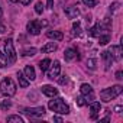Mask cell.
Instances as JSON below:
<instances>
[{
  "label": "cell",
  "mask_w": 123,
  "mask_h": 123,
  "mask_svg": "<svg viewBox=\"0 0 123 123\" xmlns=\"http://www.w3.org/2000/svg\"><path fill=\"white\" fill-rule=\"evenodd\" d=\"M122 91H123V87L117 84V86H113V87H109V88L101 90V91H100V98H101V101L109 103V101L114 100L117 96H120Z\"/></svg>",
  "instance_id": "obj_1"
},
{
  "label": "cell",
  "mask_w": 123,
  "mask_h": 123,
  "mask_svg": "<svg viewBox=\"0 0 123 123\" xmlns=\"http://www.w3.org/2000/svg\"><path fill=\"white\" fill-rule=\"evenodd\" d=\"M48 107H49V110H52L55 113H59V114H68L70 113L68 104H65L64 98H61V97H56V98L51 100L48 103Z\"/></svg>",
  "instance_id": "obj_2"
},
{
  "label": "cell",
  "mask_w": 123,
  "mask_h": 123,
  "mask_svg": "<svg viewBox=\"0 0 123 123\" xmlns=\"http://www.w3.org/2000/svg\"><path fill=\"white\" fill-rule=\"evenodd\" d=\"M0 94L6 97H12L16 94V84L13 83L12 78H3L0 81Z\"/></svg>",
  "instance_id": "obj_3"
},
{
  "label": "cell",
  "mask_w": 123,
  "mask_h": 123,
  "mask_svg": "<svg viewBox=\"0 0 123 123\" xmlns=\"http://www.w3.org/2000/svg\"><path fill=\"white\" fill-rule=\"evenodd\" d=\"M5 56H6V61H7V65H12L16 62V51H15V46H13V39L9 38L5 41Z\"/></svg>",
  "instance_id": "obj_4"
},
{
  "label": "cell",
  "mask_w": 123,
  "mask_h": 123,
  "mask_svg": "<svg viewBox=\"0 0 123 123\" xmlns=\"http://www.w3.org/2000/svg\"><path fill=\"white\" fill-rule=\"evenodd\" d=\"M46 25H48L46 20H31V22H28L26 29H28V32L31 35H39L41 31H42V28L46 26Z\"/></svg>",
  "instance_id": "obj_5"
},
{
  "label": "cell",
  "mask_w": 123,
  "mask_h": 123,
  "mask_svg": "<svg viewBox=\"0 0 123 123\" xmlns=\"http://www.w3.org/2000/svg\"><path fill=\"white\" fill-rule=\"evenodd\" d=\"M80 91H81L83 98L86 100V103H91L94 100V91H93V88H91L90 84H81Z\"/></svg>",
  "instance_id": "obj_6"
},
{
  "label": "cell",
  "mask_w": 123,
  "mask_h": 123,
  "mask_svg": "<svg viewBox=\"0 0 123 123\" xmlns=\"http://www.w3.org/2000/svg\"><path fill=\"white\" fill-rule=\"evenodd\" d=\"M23 113L29 117V119H33V117H41L43 116L46 111H45V107H28V109H23Z\"/></svg>",
  "instance_id": "obj_7"
},
{
  "label": "cell",
  "mask_w": 123,
  "mask_h": 123,
  "mask_svg": "<svg viewBox=\"0 0 123 123\" xmlns=\"http://www.w3.org/2000/svg\"><path fill=\"white\" fill-rule=\"evenodd\" d=\"M59 71H61V64L59 61H54V64L49 65V70H48V78L49 80H54L59 75Z\"/></svg>",
  "instance_id": "obj_8"
},
{
  "label": "cell",
  "mask_w": 123,
  "mask_h": 123,
  "mask_svg": "<svg viewBox=\"0 0 123 123\" xmlns=\"http://www.w3.org/2000/svg\"><path fill=\"white\" fill-rule=\"evenodd\" d=\"M109 52H110V55H111V58H113L114 61H120V59H122V46H120V45H113V46H110Z\"/></svg>",
  "instance_id": "obj_9"
},
{
  "label": "cell",
  "mask_w": 123,
  "mask_h": 123,
  "mask_svg": "<svg viewBox=\"0 0 123 123\" xmlns=\"http://www.w3.org/2000/svg\"><path fill=\"white\" fill-rule=\"evenodd\" d=\"M64 12H65V15H67L68 19H78V16H80V10H78L77 6H70Z\"/></svg>",
  "instance_id": "obj_10"
},
{
  "label": "cell",
  "mask_w": 123,
  "mask_h": 123,
  "mask_svg": "<svg viewBox=\"0 0 123 123\" xmlns=\"http://www.w3.org/2000/svg\"><path fill=\"white\" fill-rule=\"evenodd\" d=\"M41 91H42L45 96H48V97H55V96L58 94V90H56L55 87L49 86V84H45V86H42V87H41Z\"/></svg>",
  "instance_id": "obj_11"
},
{
  "label": "cell",
  "mask_w": 123,
  "mask_h": 123,
  "mask_svg": "<svg viewBox=\"0 0 123 123\" xmlns=\"http://www.w3.org/2000/svg\"><path fill=\"white\" fill-rule=\"evenodd\" d=\"M100 103L98 101H91L90 103V111H91V120H96L97 119V114L100 111Z\"/></svg>",
  "instance_id": "obj_12"
},
{
  "label": "cell",
  "mask_w": 123,
  "mask_h": 123,
  "mask_svg": "<svg viewBox=\"0 0 123 123\" xmlns=\"http://www.w3.org/2000/svg\"><path fill=\"white\" fill-rule=\"evenodd\" d=\"M23 74L26 75V78H28L29 81H33V80L36 78V74H35V68H33L32 65H26V67H25V70H23Z\"/></svg>",
  "instance_id": "obj_13"
},
{
  "label": "cell",
  "mask_w": 123,
  "mask_h": 123,
  "mask_svg": "<svg viewBox=\"0 0 123 123\" xmlns=\"http://www.w3.org/2000/svg\"><path fill=\"white\" fill-rule=\"evenodd\" d=\"M101 58H103V61H104V67H106V70H109L110 65H111V62H113V58H111L110 52H109V51H103V52H101Z\"/></svg>",
  "instance_id": "obj_14"
},
{
  "label": "cell",
  "mask_w": 123,
  "mask_h": 123,
  "mask_svg": "<svg viewBox=\"0 0 123 123\" xmlns=\"http://www.w3.org/2000/svg\"><path fill=\"white\" fill-rule=\"evenodd\" d=\"M101 29H103V23L97 22V23L88 31V35H90V36H98V35H101Z\"/></svg>",
  "instance_id": "obj_15"
},
{
  "label": "cell",
  "mask_w": 123,
  "mask_h": 123,
  "mask_svg": "<svg viewBox=\"0 0 123 123\" xmlns=\"http://www.w3.org/2000/svg\"><path fill=\"white\" fill-rule=\"evenodd\" d=\"M64 58H65V61H73L74 58H77V49H75V48H68V49H65Z\"/></svg>",
  "instance_id": "obj_16"
},
{
  "label": "cell",
  "mask_w": 123,
  "mask_h": 123,
  "mask_svg": "<svg viewBox=\"0 0 123 123\" xmlns=\"http://www.w3.org/2000/svg\"><path fill=\"white\" fill-rule=\"evenodd\" d=\"M46 36L51 39H55V41H62V38H64L62 32H59V31H48Z\"/></svg>",
  "instance_id": "obj_17"
},
{
  "label": "cell",
  "mask_w": 123,
  "mask_h": 123,
  "mask_svg": "<svg viewBox=\"0 0 123 123\" xmlns=\"http://www.w3.org/2000/svg\"><path fill=\"white\" fill-rule=\"evenodd\" d=\"M18 80H19V86H20L22 88H26V87L29 86V80L26 78V75H25L22 71L18 73Z\"/></svg>",
  "instance_id": "obj_18"
},
{
  "label": "cell",
  "mask_w": 123,
  "mask_h": 123,
  "mask_svg": "<svg viewBox=\"0 0 123 123\" xmlns=\"http://www.w3.org/2000/svg\"><path fill=\"white\" fill-rule=\"evenodd\" d=\"M56 43H54V42H49V43H46V45H43L42 48H41V51L43 52V54H49V52H55L56 51Z\"/></svg>",
  "instance_id": "obj_19"
},
{
  "label": "cell",
  "mask_w": 123,
  "mask_h": 123,
  "mask_svg": "<svg viewBox=\"0 0 123 123\" xmlns=\"http://www.w3.org/2000/svg\"><path fill=\"white\" fill-rule=\"evenodd\" d=\"M49 65H51V59H48V58L42 59L41 62H39V68H41V71H42V73H43V71H46V70L49 68Z\"/></svg>",
  "instance_id": "obj_20"
},
{
  "label": "cell",
  "mask_w": 123,
  "mask_h": 123,
  "mask_svg": "<svg viewBox=\"0 0 123 123\" xmlns=\"http://www.w3.org/2000/svg\"><path fill=\"white\" fill-rule=\"evenodd\" d=\"M73 35L74 36H80L81 35V25H80V22H74V25H73Z\"/></svg>",
  "instance_id": "obj_21"
},
{
  "label": "cell",
  "mask_w": 123,
  "mask_h": 123,
  "mask_svg": "<svg viewBox=\"0 0 123 123\" xmlns=\"http://www.w3.org/2000/svg\"><path fill=\"white\" fill-rule=\"evenodd\" d=\"M87 68H88V70H93V71L97 68V61H96L94 58L87 59Z\"/></svg>",
  "instance_id": "obj_22"
},
{
  "label": "cell",
  "mask_w": 123,
  "mask_h": 123,
  "mask_svg": "<svg viewBox=\"0 0 123 123\" xmlns=\"http://www.w3.org/2000/svg\"><path fill=\"white\" fill-rule=\"evenodd\" d=\"M36 48H28V49H25L23 52H22V55L23 56H33V55H36Z\"/></svg>",
  "instance_id": "obj_23"
},
{
  "label": "cell",
  "mask_w": 123,
  "mask_h": 123,
  "mask_svg": "<svg viewBox=\"0 0 123 123\" xmlns=\"http://www.w3.org/2000/svg\"><path fill=\"white\" fill-rule=\"evenodd\" d=\"M3 32H6V23L3 20V10L0 7V33H3Z\"/></svg>",
  "instance_id": "obj_24"
},
{
  "label": "cell",
  "mask_w": 123,
  "mask_h": 123,
  "mask_svg": "<svg viewBox=\"0 0 123 123\" xmlns=\"http://www.w3.org/2000/svg\"><path fill=\"white\" fill-rule=\"evenodd\" d=\"M98 43L100 45H106L109 41H110V35H98Z\"/></svg>",
  "instance_id": "obj_25"
},
{
  "label": "cell",
  "mask_w": 123,
  "mask_h": 123,
  "mask_svg": "<svg viewBox=\"0 0 123 123\" xmlns=\"http://www.w3.org/2000/svg\"><path fill=\"white\" fill-rule=\"evenodd\" d=\"M7 122H16V123H23V119L18 114H13V116H9L7 117Z\"/></svg>",
  "instance_id": "obj_26"
},
{
  "label": "cell",
  "mask_w": 123,
  "mask_h": 123,
  "mask_svg": "<svg viewBox=\"0 0 123 123\" xmlns=\"http://www.w3.org/2000/svg\"><path fill=\"white\" fill-rule=\"evenodd\" d=\"M10 107H12V101L10 100H5V101L0 103V109H2V110H7Z\"/></svg>",
  "instance_id": "obj_27"
},
{
  "label": "cell",
  "mask_w": 123,
  "mask_h": 123,
  "mask_svg": "<svg viewBox=\"0 0 123 123\" xmlns=\"http://www.w3.org/2000/svg\"><path fill=\"white\" fill-rule=\"evenodd\" d=\"M5 67H7V61H6L5 54L0 52V68H5Z\"/></svg>",
  "instance_id": "obj_28"
},
{
  "label": "cell",
  "mask_w": 123,
  "mask_h": 123,
  "mask_svg": "<svg viewBox=\"0 0 123 123\" xmlns=\"http://www.w3.org/2000/svg\"><path fill=\"white\" fill-rule=\"evenodd\" d=\"M83 3H84L87 7H94V6L97 5V2H96V0H83Z\"/></svg>",
  "instance_id": "obj_29"
},
{
  "label": "cell",
  "mask_w": 123,
  "mask_h": 123,
  "mask_svg": "<svg viewBox=\"0 0 123 123\" xmlns=\"http://www.w3.org/2000/svg\"><path fill=\"white\" fill-rule=\"evenodd\" d=\"M35 12H36V13H38V15H41V13H42V12H43V5H42V3H41V2H39V3H36V5H35Z\"/></svg>",
  "instance_id": "obj_30"
},
{
  "label": "cell",
  "mask_w": 123,
  "mask_h": 123,
  "mask_svg": "<svg viewBox=\"0 0 123 123\" xmlns=\"http://www.w3.org/2000/svg\"><path fill=\"white\" fill-rule=\"evenodd\" d=\"M10 2H13V3H19V5H23V6H28L32 0H10Z\"/></svg>",
  "instance_id": "obj_31"
},
{
  "label": "cell",
  "mask_w": 123,
  "mask_h": 123,
  "mask_svg": "<svg viewBox=\"0 0 123 123\" xmlns=\"http://www.w3.org/2000/svg\"><path fill=\"white\" fill-rule=\"evenodd\" d=\"M77 104H78L80 107H83V106H86V100H84L83 97H78V98H77Z\"/></svg>",
  "instance_id": "obj_32"
},
{
  "label": "cell",
  "mask_w": 123,
  "mask_h": 123,
  "mask_svg": "<svg viewBox=\"0 0 123 123\" xmlns=\"http://www.w3.org/2000/svg\"><path fill=\"white\" fill-rule=\"evenodd\" d=\"M68 81V78H67V75H62V77H61L59 78V84H65Z\"/></svg>",
  "instance_id": "obj_33"
},
{
  "label": "cell",
  "mask_w": 123,
  "mask_h": 123,
  "mask_svg": "<svg viewBox=\"0 0 123 123\" xmlns=\"http://www.w3.org/2000/svg\"><path fill=\"white\" fill-rule=\"evenodd\" d=\"M116 78H117V80H123V74H122V71H117V73H116Z\"/></svg>",
  "instance_id": "obj_34"
},
{
  "label": "cell",
  "mask_w": 123,
  "mask_h": 123,
  "mask_svg": "<svg viewBox=\"0 0 123 123\" xmlns=\"http://www.w3.org/2000/svg\"><path fill=\"white\" fill-rule=\"evenodd\" d=\"M117 6H119V3H113V5L110 6V10H116V9H117Z\"/></svg>",
  "instance_id": "obj_35"
},
{
  "label": "cell",
  "mask_w": 123,
  "mask_h": 123,
  "mask_svg": "<svg viewBox=\"0 0 123 123\" xmlns=\"http://www.w3.org/2000/svg\"><path fill=\"white\" fill-rule=\"evenodd\" d=\"M48 7H49V9L54 7V0H48Z\"/></svg>",
  "instance_id": "obj_36"
},
{
  "label": "cell",
  "mask_w": 123,
  "mask_h": 123,
  "mask_svg": "<svg viewBox=\"0 0 123 123\" xmlns=\"http://www.w3.org/2000/svg\"><path fill=\"white\" fill-rule=\"evenodd\" d=\"M114 111H116V113H122V106H116Z\"/></svg>",
  "instance_id": "obj_37"
},
{
  "label": "cell",
  "mask_w": 123,
  "mask_h": 123,
  "mask_svg": "<svg viewBox=\"0 0 123 123\" xmlns=\"http://www.w3.org/2000/svg\"><path fill=\"white\" fill-rule=\"evenodd\" d=\"M54 122H62V119L58 117V116H54Z\"/></svg>",
  "instance_id": "obj_38"
},
{
  "label": "cell",
  "mask_w": 123,
  "mask_h": 123,
  "mask_svg": "<svg viewBox=\"0 0 123 123\" xmlns=\"http://www.w3.org/2000/svg\"><path fill=\"white\" fill-rule=\"evenodd\" d=\"M109 120H110V117H109V116H107V117H104V119H101V122H109Z\"/></svg>",
  "instance_id": "obj_39"
}]
</instances>
